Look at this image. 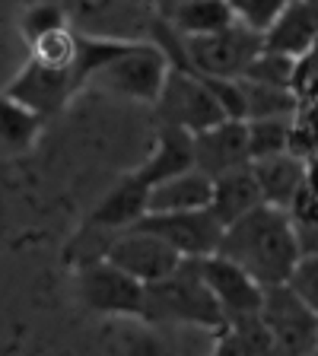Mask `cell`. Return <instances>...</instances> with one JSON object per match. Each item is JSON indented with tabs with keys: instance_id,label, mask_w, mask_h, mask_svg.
Instances as JSON below:
<instances>
[{
	"instance_id": "obj_1",
	"label": "cell",
	"mask_w": 318,
	"mask_h": 356,
	"mask_svg": "<svg viewBox=\"0 0 318 356\" xmlns=\"http://www.w3.org/2000/svg\"><path fill=\"white\" fill-rule=\"evenodd\" d=\"M216 252L245 267L261 286L287 283L289 270L299 261V245L289 213L274 204H258L236 222L223 226Z\"/></svg>"
},
{
	"instance_id": "obj_2",
	"label": "cell",
	"mask_w": 318,
	"mask_h": 356,
	"mask_svg": "<svg viewBox=\"0 0 318 356\" xmlns=\"http://www.w3.org/2000/svg\"><path fill=\"white\" fill-rule=\"evenodd\" d=\"M143 321H150V325L200 327V331L210 334H216L226 325L220 302L214 299L207 280L200 274V258H182V264L172 274L147 283Z\"/></svg>"
},
{
	"instance_id": "obj_3",
	"label": "cell",
	"mask_w": 318,
	"mask_h": 356,
	"mask_svg": "<svg viewBox=\"0 0 318 356\" xmlns=\"http://www.w3.org/2000/svg\"><path fill=\"white\" fill-rule=\"evenodd\" d=\"M169 67H172L169 54L156 42L125 38V44L89 76L83 89H96V92L127 99V102L153 105L159 89H163Z\"/></svg>"
},
{
	"instance_id": "obj_4",
	"label": "cell",
	"mask_w": 318,
	"mask_h": 356,
	"mask_svg": "<svg viewBox=\"0 0 318 356\" xmlns=\"http://www.w3.org/2000/svg\"><path fill=\"white\" fill-rule=\"evenodd\" d=\"M77 299L86 312L102 318H143L147 283L125 274L111 261L96 258L77 267Z\"/></svg>"
},
{
	"instance_id": "obj_5",
	"label": "cell",
	"mask_w": 318,
	"mask_h": 356,
	"mask_svg": "<svg viewBox=\"0 0 318 356\" xmlns=\"http://www.w3.org/2000/svg\"><path fill=\"white\" fill-rule=\"evenodd\" d=\"M153 105H156V115H159V124H172L191 134L226 118V111L216 102V96L210 92L207 83L182 64L169 67L163 89H159Z\"/></svg>"
},
{
	"instance_id": "obj_6",
	"label": "cell",
	"mask_w": 318,
	"mask_h": 356,
	"mask_svg": "<svg viewBox=\"0 0 318 356\" xmlns=\"http://www.w3.org/2000/svg\"><path fill=\"white\" fill-rule=\"evenodd\" d=\"M261 321H264L274 353H315L318 347V312L309 309L293 293L289 283L264 286L261 299Z\"/></svg>"
},
{
	"instance_id": "obj_7",
	"label": "cell",
	"mask_w": 318,
	"mask_h": 356,
	"mask_svg": "<svg viewBox=\"0 0 318 356\" xmlns=\"http://www.w3.org/2000/svg\"><path fill=\"white\" fill-rule=\"evenodd\" d=\"M102 258L118 264L125 274L137 277L141 283L159 280V277L172 274L182 264V254L166 238H159L156 232L143 229V226H127V229L115 232L111 242L105 245Z\"/></svg>"
},
{
	"instance_id": "obj_8",
	"label": "cell",
	"mask_w": 318,
	"mask_h": 356,
	"mask_svg": "<svg viewBox=\"0 0 318 356\" xmlns=\"http://www.w3.org/2000/svg\"><path fill=\"white\" fill-rule=\"evenodd\" d=\"M134 226H143V229L156 232L159 238H166L182 258H207V254H214L220 248L223 238V222L216 220L210 207L147 213Z\"/></svg>"
},
{
	"instance_id": "obj_9",
	"label": "cell",
	"mask_w": 318,
	"mask_h": 356,
	"mask_svg": "<svg viewBox=\"0 0 318 356\" xmlns=\"http://www.w3.org/2000/svg\"><path fill=\"white\" fill-rule=\"evenodd\" d=\"M7 92L19 102H26L32 111H38L45 121H51L70 105V99L80 92V86H77L74 67H48L42 60L29 58L19 67V74L10 80Z\"/></svg>"
},
{
	"instance_id": "obj_10",
	"label": "cell",
	"mask_w": 318,
	"mask_h": 356,
	"mask_svg": "<svg viewBox=\"0 0 318 356\" xmlns=\"http://www.w3.org/2000/svg\"><path fill=\"white\" fill-rule=\"evenodd\" d=\"M200 274L207 280L214 299L220 302L226 321L248 318L261 312V299H264V286L255 280L245 267L230 261L226 254L214 252L207 258H200Z\"/></svg>"
},
{
	"instance_id": "obj_11",
	"label": "cell",
	"mask_w": 318,
	"mask_h": 356,
	"mask_svg": "<svg viewBox=\"0 0 318 356\" xmlns=\"http://www.w3.org/2000/svg\"><path fill=\"white\" fill-rule=\"evenodd\" d=\"M248 131L245 118H223L194 134V169L204 175H223L239 165H248Z\"/></svg>"
},
{
	"instance_id": "obj_12",
	"label": "cell",
	"mask_w": 318,
	"mask_h": 356,
	"mask_svg": "<svg viewBox=\"0 0 318 356\" xmlns=\"http://www.w3.org/2000/svg\"><path fill=\"white\" fill-rule=\"evenodd\" d=\"M147 194H150L147 181L137 172H127L125 178H118L99 197V204L86 216V222L99 226V229H109V232L127 229V226H134V222H141L147 216Z\"/></svg>"
},
{
	"instance_id": "obj_13",
	"label": "cell",
	"mask_w": 318,
	"mask_h": 356,
	"mask_svg": "<svg viewBox=\"0 0 318 356\" xmlns=\"http://www.w3.org/2000/svg\"><path fill=\"white\" fill-rule=\"evenodd\" d=\"M188 169H194V134L182 131V127H172V124H159L153 149H150L147 159L134 172L147 185H156V181L178 175V172H188Z\"/></svg>"
},
{
	"instance_id": "obj_14",
	"label": "cell",
	"mask_w": 318,
	"mask_h": 356,
	"mask_svg": "<svg viewBox=\"0 0 318 356\" xmlns=\"http://www.w3.org/2000/svg\"><path fill=\"white\" fill-rule=\"evenodd\" d=\"M315 38H318V7L309 3V0H289L283 13L274 19V26L261 35V42L271 51L299 58L315 44Z\"/></svg>"
},
{
	"instance_id": "obj_15",
	"label": "cell",
	"mask_w": 318,
	"mask_h": 356,
	"mask_svg": "<svg viewBox=\"0 0 318 356\" xmlns=\"http://www.w3.org/2000/svg\"><path fill=\"white\" fill-rule=\"evenodd\" d=\"M252 172L258 178L261 197L264 204L287 210L293 200L299 197V191L305 188V159L293 153H277L264 156V159H252Z\"/></svg>"
},
{
	"instance_id": "obj_16",
	"label": "cell",
	"mask_w": 318,
	"mask_h": 356,
	"mask_svg": "<svg viewBox=\"0 0 318 356\" xmlns=\"http://www.w3.org/2000/svg\"><path fill=\"white\" fill-rule=\"evenodd\" d=\"M210 191H214V178L204 175L200 169L178 172V175H169V178H163V181L150 185L147 213H172V210L210 207Z\"/></svg>"
},
{
	"instance_id": "obj_17",
	"label": "cell",
	"mask_w": 318,
	"mask_h": 356,
	"mask_svg": "<svg viewBox=\"0 0 318 356\" xmlns=\"http://www.w3.org/2000/svg\"><path fill=\"white\" fill-rule=\"evenodd\" d=\"M258 204H264L258 188V178L252 172V163L239 165V169H230L223 175H214V191H210V210L214 216L230 226L239 216H245L248 210H255Z\"/></svg>"
},
{
	"instance_id": "obj_18",
	"label": "cell",
	"mask_w": 318,
	"mask_h": 356,
	"mask_svg": "<svg viewBox=\"0 0 318 356\" xmlns=\"http://www.w3.org/2000/svg\"><path fill=\"white\" fill-rule=\"evenodd\" d=\"M48 121L32 111L26 102L10 96L7 89L0 92V156L7 159H19V156L32 153L42 137Z\"/></svg>"
},
{
	"instance_id": "obj_19",
	"label": "cell",
	"mask_w": 318,
	"mask_h": 356,
	"mask_svg": "<svg viewBox=\"0 0 318 356\" xmlns=\"http://www.w3.org/2000/svg\"><path fill=\"white\" fill-rule=\"evenodd\" d=\"M163 19L182 38L210 35V32H220L236 22L226 0H169Z\"/></svg>"
},
{
	"instance_id": "obj_20",
	"label": "cell",
	"mask_w": 318,
	"mask_h": 356,
	"mask_svg": "<svg viewBox=\"0 0 318 356\" xmlns=\"http://www.w3.org/2000/svg\"><path fill=\"white\" fill-rule=\"evenodd\" d=\"M245 99V118H274V115H293L299 105L296 92L289 86H274V83H258L248 76H239Z\"/></svg>"
},
{
	"instance_id": "obj_21",
	"label": "cell",
	"mask_w": 318,
	"mask_h": 356,
	"mask_svg": "<svg viewBox=\"0 0 318 356\" xmlns=\"http://www.w3.org/2000/svg\"><path fill=\"white\" fill-rule=\"evenodd\" d=\"M245 131H248V156H252V159L287 153L289 115H274V118H245Z\"/></svg>"
},
{
	"instance_id": "obj_22",
	"label": "cell",
	"mask_w": 318,
	"mask_h": 356,
	"mask_svg": "<svg viewBox=\"0 0 318 356\" xmlns=\"http://www.w3.org/2000/svg\"><path fill=\"white\" fill-rule=\"evenodd\" d=\"M287 153L299 156V159L318 156V102L315 99H299V105L289 115Z\"/></svg>"
},
{
	"instance_id": "obj_23",
	"label": "cell",
	"mask_w": 318,
	"mask_h": 356,
	"mask_svg": "<svg viewBox=\"0 0 318 356\" xmlns=\"http://www.w3.org/2000/svg\"><path fill=\"white\" fill-rule=\"evenodd\" d=\"M293 232H296L299 254H318V191L303 188L299 197L287 207Z\"/></svg>"
},
{
	"instance_id": "obj_24",
	"label": "cell",
	"mask_w": 318,
	"mask_h": 356,
	"mask_svg": "<svg viewBox=\"0 0 318 356\" xmlns=\"http://www.w3.org/2000/svg\"><path fill=\"white\" fill-rule=\"evenodd\" d=\"M64 26H70V22H67V10L61 7V3H54V0L29 3L19 16V32H22V38H26V44H32L35 38L48 35V32H54V29H64Z\"/></svg>"
},
{
	"instance_id": "obj_25",
	"label": "cell",
	"mask_w": 318,
	"mask_h": 356,
	"mask_svg": "<svg viewBox=\"0 0 318 356\" xmlns=\"http://www.w3.org/2000/svg\"><path fill=\"white\" fill-rule=\"evenodd\" d=\"M29 51H32V58L42 60V64H48V67H74L77 32L70 29V26L54 29V32H48V35L35 38V42L29 44Z\"/></svg>"
},
{
	"instance_id": "obj_26",
	"label": "cell",
	"mask_w": 318,
	"mask_h": 356,
	"mask_svg": "<svg viewBox=\"0 0 318 356\" xmlns=\"http://www.w3.org/2000/svg\"><path fill=\"white\" fill-rule=\"evenodd\" d=\"M226 3H230L232 19H236L239 26L264 35V32L274 26L277 16L283 13V7H287L289 0H226Z\"/></svg>"
},
{
	"instance_id": "obj_27",
	"label": "cell",
	"mask_w": 318,
	"mask_h": 356,
	"mask_svg": "<svg viewBox=\"0 0 318 356\" xmlns=\"http://www.w3.org/2000/svg\"><path fill=\"white\" fill-rule=\"evenodd\" d=\"M293 64H296V58L271 51V48H261L252 58V64L245 67L242 76L258 80V83H274V86H289V80H293Z\"/></svg>"
},
{
	"instance_id": "obj_28",
	"label": "cell",
	"mask_w": 318,
	"mask_h": 356,
	"mask_svg": "<svg viewBox=\"0 0 318 356\" xmlns=\"http://www.w3.org/2000/svg\"><path fill=\"white\" fill-rule=\"evenodd\" d=\"M287 283L293 286V293H296L309 309L318 312V254H299V261H296V267L289 270Z\"/></svg>"
},
{
	"instance_id": "obj_29",
	"label": "cell",
	"mask_w": 318,
	"mask_h": 356,
	"mask_svg": "<svg viewBox=\"0 0 318 356\" xmlns=\"http://www.w3.org/2000/svg\"><path fill=\"white\" fill-rule=\"evenodd\" d=\"M309 3H315V7H318V0H309Z\"/></svg>"
},
{
	"instance_id": "obj_30",
	"label": "cell",
	"mask_w": 318,
	"mask_h": 356,
	"mask_svg": "<svg viewBox=\"0 0 318 356\" xmlns=\"http://www.w3.org/2000/svg\"><path fill=\"white\" fill-rule=\"evenodd\" d=\"M315 102H318V99H315Z\"/></svg>"
}]
</instances>
